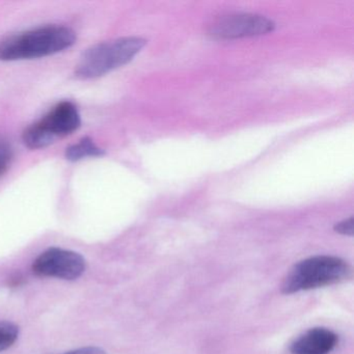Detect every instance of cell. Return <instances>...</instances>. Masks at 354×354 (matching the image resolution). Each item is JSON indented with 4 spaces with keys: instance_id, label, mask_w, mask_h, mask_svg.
Instances as JSON below:
<instances>
[{
    "instance_id": "8",
    "label": "cell",
    "mask_w": 354,
    "mask_h": 354,
    "mask_svg": "<svg viewBox=\"0 0 354 354\" xmlns=\"http://www.w3.org/2000/svg\"><path fill=\"white\" fill-rule=\"evenodd\" d=\"M104 149L100 148L92 138H84L77 144L71 145L66 149L65 157L71 162L82 160L88 157H102Z\"/></svg>"
},
{
    "instance_id": "6",
    "label": "cell",
    "mask_w": 354,
    "mask_h": 354,
    "mask_svg": "<svg viewBox=\"0 0 354 354\" xmlns=\"http://www.w3.org/2000/svg\"><path fill=\"white\" fill-rule=\"evenodd\" d=\"M275 24L269 18L257 14H235L219 20L211 30V35L217 39L233 40L248 38L272 32Z\"/></svg>"
},
{
    "instance_id": "10",
    "label": "cell",
    "mask_w": 354,
    "mask_h": 354,
    "mask_svg": "<svg viewBox=\"0 0 354 354\" xmlns=\"http://www.w3.org/2000/svg\"><path fill=\"white\" fill-rule=\"evenodd\" d=\"M13 160V150L9 142L0 140V177H3Z\"/></svg>"
},
{
    "instance_id": "11",
    "label": "cell",
    "mask_w": 354,
    "mask_h": 354,
    "mask_svg": "<svg viewBox=\"0 0 354 354\" xmlns=\"http://www.w3.org/2000/svg\"><path fill=\"white\" fill-rule=\"evenodd\" d=\"M335 231L337 232L342 235H353L354 225H353V217H350L348 219H344L341 223H337L335 225Z\"/></svg>"
},
{
    "instance_id": "3",
    "label": "cell",
    "mask_w": 354,
    "mask_h": 354,
    "mask_svg": "<svg viewBox=\"0 0 354 354\" xmlns=\"http://www.w3.org/2000/svg\"><path fill=\"white\" fill-rule=\"evenodd\" d=\"M351 267L337 257L316 256L296 264L283 283L286 294L335 285L351 277Z\"/></svg>"
},
{
    "instance_id": "9",
    "label": "cell",
    "mask_w": 354,
    "mask_h": 354,
    "mask_svg": "<svg viewBox=\"0 0 354 354\" xmlns=\"http://www.w3.org/2000/svg\"><path fill=\"white\" fill-rule=\"evenodd\" d=\"M19 335V328L9 321H0V352L13 346Z\"/></svg>"
},
{
    "instance_id": "12",
    "label": "cell",
    "mask_w": 354,
    "mask_h": 354,
    "mask_svg": "<svg viewBox=\"0 0 354 354\" xmlns=\"http://www.w3.org/2000/svg\"><path fill=\"white\" fill-rule=\"evenodd\" d=\"M65 354H107L104 350L98 347H84L80 349L73 350Z\"/></svg>"
},
{
    "instance_id": "2",
    "label": "cell",
    "mask_w": 354,
    "mask_h": 354,
    "mask_svg": "<svg viewBox=\"0 0 354 354\" xmlns=\"http://www.w3.org/2000/svg\"><path fill=\"white\" fill-rule=\"evenodd\" d=\"M146 44L147 41L138 37L98 43L82 53L76 66V76L82 80H94L106 75L133 61Z\"/></svg>"
},
{
    "instance_id": "5",
    "label": "cell",
    "mask_w": 354,
    "mask_h": 354,
    "mask_svg": "<svg viewBox=\"0 0 354 354\" xmlns=\"http://www.w3.org/2000/svg\"><path fill=\"white\" fill-rule=\"evenodd\" d=\"M86 267V260L78 252L53 248L36 259L32 270L40 277L72 281L82 277Z\"/></svg>"
},
{
    "instance_id": "1",
    "label": "cell",
    "mask_w": 354,
    "mask_h": 354,
    "mask_svg": "<svg viewBox=\"0 0 354 354\" xmlns=\"http://www.w3.org/2000/svg\"><path fill=\"white\" fill-rule=\"evenodd\" d=\"M77 40L75 32L64 26H46L0 41V61L42 59L71 48Z\"/></svg>"
},
{
    "instance_id": "4",
    "label": "cell",
    "mask_w": 354,
    "mask_h": 354,
    "mask_svg": "<svg viewBox=\"0 0 354 354\" xmlns=\"http://www.w3.org/2000/svg\"><path fill=\"white\" fill-rule=\"evenodd\" d=\"M82 115L75 104L63 101L55 105L44 118L24 130V144L32 150H40L80 129Z\"/></svg>"
},
{
    "instance_id": "7",
    "label": "cell",
    "mask_w": 354,
    "mask_h": 354,
    "mask_svg": "<svg viewBox=\"0 0 354 354\" xmlns=\"http://www.w3.org/2000/svg\"><path fill=\"white\" fill-rule=\"evenodd\" d=\"M337 335L324 327H316L300 335L291 345L292 354H329L337 345Z\"/></svg>"
}]
</instances>
